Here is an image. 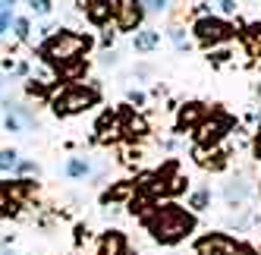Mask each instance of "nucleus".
<instances>
[{"label":"nucleus","mask_w":261,"mask_h":255,"mask_svg":"<svg viewBox=\"0 0 261 255\" xmlns=\"http://www.w3.org/2000/svg\"><path fill=\"white\" fill-rule=\"evenodd\" d=\"M142 224L148 227L151 240L161 246H176L186 236H192L198 227V214H192L189 208H182L179 202H158L151 211L142 217Z\"/></svg>","instance_id":"f257e3e1"},{"label":"nucleus","mask_w":261,"mask_h":255,"mask_svg":"<svg viewBox=\"0 0 261 255\" xmlns=\"http://www.w3.org/2000/svg\"><path fill=\"white\" fill-rule=\"evenodd\" d=\"M91 44H95V41H91V35L72 32V29H60V32H50L47 38L38 44V57H41L54 72H60V69L69 66V63L85 60V54H88Z\"/></svg>","instance_id":"f03ea898"},{"label":"nucleus","mask_w":261,"mask_h":255,"mask_svg":"<svg viewBox=\"0 0 261 255\" xmlns=\"http://www.w3.org/2000/svg\"><path fill=\"white\" fill-rule=\"evenodd\" d=\"M101 85L98 82H72V85H63L60 92L50 95V114L54 117H76V114H85L91 107L101 104Z\"/></svg>","instance_id":"7ed1b4c3"},{"label":"nucleus","mask_w":261,"mask_h":255,"mask_svg":"<svg viewBox=\"0 0 261 255\" xmlns=\"http://www.w3.org/2000/svg\"><path fill=\"white\" fill-rule=\"evenodd\" d=\"M192 35H195V41L201 44V47H217V44H227V41H233V35H236V29H233V22H227L223 16H201V19H195L192 22Z\"/></svg>","instance_id":"20e7f679"},{"label":"nucleus","mask_w":261,"mask_h":255,"mask_svg":"<svg viewBox=\"0 0 261 255\" xmlns=\"http://www.w3.org/2000/svg\"><path fill=\"white\" fill-rule=\"evenodd\" d=\"M230 130H233V117H227L223 111H211V117L195 130V145H198V151H214L217 145L227 139Z\"/></svg>","instance_id":"39448f33"},{"label":"nucleus","mask_w":261,"mask_h":255,"mask_svg":"<svg viewBox=\"0 0 261 255\" xmlns=\"http://www.w3.org/2000/svg\"><path fill=\"white\" fill-rule=\"evenodd\" d=\"M0 107H4V130H7V133L25 136V133H32L35 126H38V117H35V111H32L29 104H22V101L7 98Z\"/></svg>","instance_id":"423d86ee"},{"label":"nucleus","mask_w":261,"mask_h":255,"mask_svg":"<svg viewBox=\"0 0 261 255\" xmlns=\"http://www.w3.org/2000/svg\"><path fill=\"white\" fill-rule=\"evenodd\" d=\"M195 255H252V249H246L230 233H204L201 240H195Z\"/></svg>","instance_id":"0eeeda50"},{"label":"nucleus","mask_w":261,"mask_h":255,"mask_svg":"<svg viewBox=\"0 0 261 255\" xmlns=\"http://www.w3.org/2000/svg\"><path fill=\"white\" fill-rule=\"evenodd\" d=\"M32 195L29 180H16V183H0V217H19Z\"/></svg>","instance_id":"6e6552de"},{"label":"nucleus","mask_w":261,"mask_h":255,"mask_svg":"<svg viewBox=\"0 0 261 255\" xmlns=\"http://www.w3.org/2000/svg\"><path fill=\"white\" fill-rule=\"evenodd\" d=\"M223 205H227L230 211H239V208H246L252 205V195H255V186H252V180L246 173H236L230 176L227 183H223Z\"/></svg>","instance_id":"1a4fd4ad"},{"label":"nucleus","mask_w":261,"mask_h":255,"mask_svg":"<svg viewBox=\"0 0 261 255\" xmlns=\"http://www.w3.org/2000/svg\"><path fill=\"white\" fill-rule=\"evenodd\" d=\"M145 19V7L136 0H114V26L120 32H139Z\"/></svg>","instance_id":"9d476101"},{"label":"nucleus","mask_w":261,"mask_h":255,"mask_svg":"<svg viewBox=\"0 0 261 255\" xmlns=\"http://www.w3.org/2000/svg\"><path fill=\"white\" fill-rule=\"evenodd\" d=\"M211 117V107L201 104V101H189L179 107L176 114V133H186V130H198V126Z\"/></svg>","instance_id":"9b49d317"},{"label":"nucleus","mask_w":261,"mask_h":255,"mask_svg":"<svg viewBox=\"0 0 261 255\" xmlns=\"http://www.w3.org/2000/svg\"><path fill=\"white\" fill-rule=\"evenodd\" d=\"M76 7L85 13L91 26H107L114 19V0H76Z\"/></svg>","instance_id":"f8f14e48"},{"label":"nucleus","mask_w":261,"mask_h":255,"mask_svg":"<svg viewBox=\"0 0 261 255\" xmlns=\"http://www.w3.org/2000/svg\"><path fill=\"white\" fill-rule=\"evenodd\" d=\"M95 133H98L101 142H110V139L123 136V117H120V111H104L98 117V123H95Z\"/></svg>","instance_id":"ddd939ff"},{"label":"nucleus","mask_w":261,"mask_h":255,"mask_svg":"<svg viewBox=\"0 0 261 255\" xmlns=\"http://www.w3.org/2000/svg\"><path fill=\"white\" fill-rule=\"evenodd\" d=\"M95 255H129V243H126L123 230H107V233H101Z\"/></svg>","instance_id":"4468645a"},{"label":"nucleus","mask_w":261,"mask_h":255,"mask_svg":"<svg viewBox=\"0 0 261 255\" xmlns=\"http://www.w3.org/2000/svg\"><path fill=\"white\" fill-rule=\"evenodd\" d=\"M239 41H242V47L249 50V57L261 60V19H258V22H249V26H242Z\"/></svg>","instance_id":"2eb2a0df"},{"label":"nucleus","mask_w":261,"mask_h":255,"mask_svg":"<svg viewBox=\"0 0 261 255\" xmlns=\"http://www.w3.org/2000/svg\"><path fill=\"white\" fill-rule=\"evenodd\" d=\"M120 117H123V136H126V139H142V136L148 133V123L133 111V107L120 111Z\"/></svg>","instance_id":"dca6fc26"},{"label":"nucleus","mask_w":261,"mask_h":255,"mask_svg":"<svg viewBox=\"0 0 261 255\" xmlns=\"http://www.w3.org/2000/svg\"><path fill=\"white\" fill-rule=\"evenodd\" d=\"M158 44H161L158 29H139L133 35V50H139V54H151V50H158Z\"/></svg>","instance_id":"f3484780"},{"label":"nucleus","mask_w":261,"mask_h":255,"mask_svg":"<svg viewBox=\"0 0 261 255\" xmlns=\"http://www.w3.org/2000/svg\"><path fill=\"white\" fill-rule=\"evenodd\" d=\"M255 221H258V211H255L252 205H246V208H239V211H230V217H227V227H233L236 233H242V230L255 227Z\"/></svg>","instance_id":"a211bd4d"},{"label":"nucleus","mask_w":261,"mask_h":255,"mask_svg":"<svg viewBox=\"0 0 261 255\" xmlns=\"http://www.w3.org/2000/svg\"><path fill=\"white\" fill-rule=\"evenodd\" d=\"M91 161L88 158H82V155H76V158H66V164H63V176H69V180H85V176H91Z\"/></svg>","instance_id":"6ab92c4d"},{"label":"nucleus","mask_w":261,"mask_h":255,"mask_svg":"<svg viewBox=\"0 0 261 255\" xmlns=\"http://www.w3.org/2000/svg\"><path fill=\"white\" fill-rule=\"evenodd\" d=\"M211 186H195L192 192H189V211L192 214H201V211H208L211 208Z\"/></svg>","instance_id":"aec40b11"},{"label":"nucleus","mask_w":261,"mask_h":255,"mask_svg":"<svg viewBox=\"0 0 261 255\" xmlns=\"http://www.w3.org/2000/svg\"><path fill=\"white\" fill-rule=\"evenodd\" d=\"M129 195H136V183H129V180H123V183L110 186V189L101 195V202H104V205H114V202H126Z\"/></svg>","instance_id":"412c9836"},{"label":"nucleus","mask_w":261,"mask_h":255,"mask_svg":"<svg viewBox=\"0 0 261 255\" xmlns=\"http://www.w3.org/2000/svg\"><path fill=\"white\" fill-rule=\"evenodd\" d=\"M19 164V151L16 148H0V173H13Z\"/></svg>","instance_id":"4be33fe9"},{"label":"nucleus","mask_w":261,"mask_h":255,"mask_svg":"<svg viewBox=\"0 0 261 255\" xmlns=\"http://www.w3.org/2000/svg\"><path fill=\"white\" fill-rule=\"evenodd\" d=\"M227 161H230V155H227V151H220V148L208 151V158H201V164H204L208 170H220V167H227Z\"/></svg>","instance_id":"5701e85b"},{"label":"nucleus","mask_w":261,"mask_h":255,"mask_svg":"<svg viewBox=\"0 0 261 255\" xmlns=\"http://www.w3.org/2000/svg\"><path fill=\"white\" fill-rule=\"evenodd\" d=\"M167 35H170V41H173L176 50H189V47H192V41H189V35H186V29H176V26H173Z\"/></svg>","instance_id":"b1692460"},{"label":"nucleus","mask_w":261,"mask_h":255,"mask_svg":"<svg viewBox=\"0 0 261 255\" xmlns=\"http://www.w3.org/2000/svg\"><path fill=\"white\" fill-rule=\"evenodd\" d=\"M13 35H16L19 41H29V35H32V22L25 19V16H19V19L13 22Z\"/></svg>","instance_id":"393cba45"},{"label":"nucleus","mask_w":261,"mask_h":255,"mask_svg":"<svg viewBox=\"0 0 261 255\" xmlns=\"http://www.w3.org/2000/svg\"><path fill=\"white\" fill-rule=\"evenodd\" d=\"M29 4V10L35 13V16H47L50 10H54V0H25Z\"/></svg>","instance_id":"a878e982"},{"label":"nucleus","mask_w":261,"mask_h":255,"mask_svg":"<svg viewBox=\"0 0 261 255\" xmlns=\"http://www.w3.org/2000/svg\"><path fill=\"white\" fill-rule=\"evenodd\" d=\"M16 22V16H13V10H0V38L10 32V26Z\"/></svg>","instance_id":"bb28decb"},{"label":"nucleus","mask_w":261,"mask_h":255,"mask_svg":"<svg viewBox=\"0 0 261 255\" xmlns=\"http://www.w3.org/2000/svg\"><path fill=\"white\" fill-rule=\"evenodd\" d=\"M16 176H25V173H38V164H35V161H19V164H16V170H13Z\"/></svg>","instance_id":"cd10ccee"},{"label":"nucleus","mask_w":261,"mask_h":255,"mask_svg":"<svg viewBox=\"0 0 261 255\" xmlns=\"http://www.w3.org/2000/svg\"><path fill=\"white\" fill-rule=\"evenodd\" d=\"M126 101H129V104H136V107H142V104L148 101V95L139 92V88H129V92H126Z\"/></svg>","instance_id":"c85d7f7f"},{"label":"nucleus","mask_w":261,"mask_h":255,"mask_svg":"<svg viewBox=\"0 0 261 255\" xmlns=\"http://www.w3.org/2000/svg\"><path fill=\"white\" fill-rule=\"evenodd\" d=\"M252 158L261 161V123H258V130H255V136H252Z\"/></svg>","instance_id":"c756f323"},{"label":"nucleus","mask_w":261,"mask_h":255,"mask_svg":"<svg viewBox=\"0 0 261 255\" xmlns=\"http://www.w3.org/2000/svg\"><path fill=\"white\" fill-rule=\"evenodd\" d=\"M170 0H148V13H167Z\"/></svg>","instance_id":"7c9ffc66"},{"label":"nucleus","mask_w":261,"mask_h":255,"mask_svg":"<svg viewBox=\"0 0 261 255\" xmlns=\"http://www.w3.org/2000/svg\"><path fill=\"white\" fill-rule=\"evenodd\" d=\"M117 63H120V54H117V50H104L101 66H117Z\"/></svg>","instance_id":"2f4dec72"},{"label":"nucleus","mask_w":261,"mask_h":255,"mask_svg":"<svg viewBox=\"0 0 261 255\" xmlns=\"http://www.w3.org/2000/svg\"><path fill=\"white\" fill-rule=\"evenodd\" d=\"M217 7H220L223 16H236V10H239V7H236V0H220Z\"/></svg>","instance_id":"473e14b6"},{"label":"nucleus","mask_w":261,"mask_h":255,"mask_svg":"<svg viewBox=\"0 0 261 255\" xmlns=\"http://www.w3.org/2000/svg\"><path fill=\"white\" fill-rule=\"evenodd\" d=\"M230 57H233L230 50H211V63H217V66H220V63H227Z\"/></svg>","instance_id":"72a5a7b5"},{"label":"nucleus","mask_w":261,"mask_h":255,"mask_svg":"<svg viewBox=\"0 0 261 255\" xmlns=\"http://www.w3.org/2000/svg\"><path fill=\"white\" fill-rule=\"evenodd\" d=\"M114 41H117V32H114V29H104V35H101V44L110 50V44H114Z\"/></svg>","instance_id":"f704fd0d"},{"label":"nucleus","mask_w":261,"mask_h":255,"mask_svg":"<svg viewBox=\"0 0 261 255\" xmlns=\"http://www.w3.org/2000/svg\"><path fill=\"white\" fill-rule=\"evenodd\" d=\"M136 72L145 79V76H151V66H148V63H139V66H136Z\"/></svg>","instance_id":"c9c22d12"},{"label":"nucleus","mask_w":261,"mask_h":255,"mask_svg":"<svg viewBox=\"0 0 261 255\" xmlns=\"http://www.w3.org/2000/svg\"><path fill=\"white\" fill-rule=\"evenodd\" d=\"M7 88V72H0V92Z\"/></svg>","instance_id":"e433bc0d"},{"label":"nucleus","mask_w":261,"mask_h":255,"mask_svg":"<svg viewBox=\"0 0 261 255\" xmlns=\"http://www.w3.org/2000/svg\"><path fill=\"white\" fill-rule=\"evenodd\" d=\"M0 255H16V252H13V249H4V252H0Z\"/></svg>","instance_id":"4c0bfd02"},{"label":"nucleus","mask_w":261,"mask_h":255,"mask_svg":"<svg viewBox=\"0 0 261 255\" xmlns=\"http://www.w3.org/2000/svg\"><path fill=\"white\" fill-rule=\"evenodd\" d=\"M258 195H261V180H258Z\"/></svg>","instance_id":"58836bf2"}]
</instances>
